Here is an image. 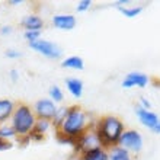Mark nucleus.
Segmentation results:
<instances>
[{
  "mask_svg": "<svg viewBox=\"0 0 160 160\" xmlns=\"http://www.w3.org/2000/svg\"><path fill=\"white\" fill-rule=\"evenodd\" d=\"M95 130L99 134V138L102 141V147L109 150V148L118 146V140L125 131L124 122L115 117V115H105L96 121Z\"/></svg>",
  "mask_w": 160,
  "mask_h": 160,
  "instance_id": "1",
  "label": "nucleus"
},
{
  "mask_svg": "<svg viewBox=\"0 0 160 160\" xmlns=\"http://www.w3.org/2000/svg\"><path fill=\"white\" fill-rule=\"evenodd\" d=\"M92 122L89 119V114L83 108H80L77 105L68 106V112L66 119L63 121L60 131L64 135H67L70 138L77 140L80 135L86 132L89 128H92Z\"/></svg>",
  "mask_w": 160,
  "mask_h": 160,
  "instance_id": "2",
  "label": "nucleus"
},
{
  "mask_svg": "<svg viewBox=\"0 0 160 160\" xmlns=\"http://www.w3.org/2000/svg\"><path fill=\"white\" fill-rule=\"evenodd\" d=\"M10 125L13 130L16 131L18 137H23V135H29L31 131L34 130L37 117L34 114V109H31L29 105L26 103H18L15 108L12 118H10Z\"/></svg>",
  "mask_w": 160,
  "mask_h": 160,
  "instance_id": "3",
  "label": "nucleus"
},
{
  "mask_svg": "<svg viewBox=\"0 0 160 160\" xmlns=\"http://www.w3.org/2000/svg\"><path fill=\"white\" fill-rule=\"evenodd\" d=\"M102 147V141L99 138V134L95 130V125L92 128H89L86 132L80 135L77 138V144H76V150L83 154L86 152H92V150H96V148Z\"/></svg>",
  "mask_w": 160,
  "mask_h": 160,
  "instance_id": "4",
  "label": "nucleus"
},
{
  "mask_svg": "<svg viewBox=\"0 0 160 160\" xmlns=\"http://www.w3.org/2000/svg\"><path fill=\"white\" fill-rule=\"evenodd\" d=\"M118 146L128 150L130 153H140L143 148V137L138 131L125 130L118 140Z\"/></svg>",
  "mask_w": 160,
  "mask_h": 160,
  "instance_id": "5",
  "label": "nucleus"
},
{
  "mask_svg": "<svg viewBox=\"0 0 160 160\" xmlns=\"http://www.w3.org/2000/svg\"><path fill=\"white\" fill-rule=\"evenodd\" d=\"M34 114L38 119H48V121H52L55 112H57V106H55V102H52L51 99H39V101L35 102L34 105Z\"/></svg>",
  "mask_w": 160,
  "mask_h": 160,
  "instance_id": "6",
  "label": "nucleus"
},
{
  "mask_svg": "<svg viewBox=\"0 0 160 160\" xmlns=\"http://www.w3.org/2000/svg\"><path fill=\"white\" fill-rule=\"evenodd\" d=\"M29 47L32 50L38 51L39 54L48 57V58L57 60L61 57V50H60V47L57 45V44H54V42L47 41V39H38V41H35V42H31Z\"/></svg>",
  "mask_w": 160,
  "mask_h": 160,
  "instance_id": "7",
  "label": "nucleus"
},
{
  "mask_svg": "<svg viewBox=\"0 0 160 160\" xmlns=\"http://www.w3.org/2000/svg\"><path fill=\"white\" fill-rule=\"evenodd\" d=\"M135 115L138 117V121L141 122L146 128H148V130H152V131L156 128V125L160 121V118L154 112H152L150 109H144V108H141L140 105L135 108Z\"/></svg>",
  "mask_w": 160,
  "mask_h": 160,
  "instance_id": "8",
  "label": "nucleus"
},
{
  "mask_svg": "<svg viewBox=\"0 0 160 160\" xmlns=\"http://www.w3.org/2000/svg\"><path fill=\"white\" fill-rule=\"evenodd\" d=\"M148 83V77L144 73H138V72H132L128 73L127 77L122 80V88L125 89H131V88H146Z\"/></svg>",
  "mask_w": 160,
  "mask_h": 160,
  "instance_id": "9",
  "label": "nucleus"
},
{
  "mask_svg": "<svg viewBox=\"0 0 160 160\" xmlns=\"http://www.w3.org/2000/svg\"><path fill=\"white\" fill-rule=\"evenodd\" d=\"M52 23L61 31H72L76 28L77 21L73 15H55L52 16Z\"/></svg>",
  "mask_w": 160,
  "mask_h": 160,
  "instance_id": "10",
  "label": "nucleus"
},
{
  "mask_svg": "<svg viewBox=\"0 0 160 160\" xmlns=\"http://www.w3.org/2000/svg\"><path fill=\"white\" fill-rule=\"evenodd\" d=\"M16 105L9 99H0V124L12 118L13 112H15Z\"/></svg>",
  "mask_w": 160,
  "mask_h": 160,
  "instance_id": "11",
  "label": "nucleus"
},
{
  "mask_svg": "<svg viewBox=\"0 0 160 160\" xmlns=\"http://www.w3.org/2000/svg\"><path fill=\"white\" fill-rule=\"evenodd\" d=\"M22 26L26 31H41L42 26H44V21L39 16L28 15V16H25L22 19Z\"/></svg>",
  "mask_w": 160,
  "mask_h": 160,
  "instance_id": "12",
  "label": "nucleus"
},
{
  "mask_svg": "<svg viewBox=\"0 0 160 160\" xmlns=\"http://www.w3.org/2000/svg\"><path fill=\"white\" fill-rule=\"evenodd\" d=\"M66 86H67L68 92L72 93V96L80 98L83 95V82L77 77H68L66 79Z\"/></svg>",
  "mask_w": 160,
  "mask_h": 160,
  "instance_id": "13",
  "label": "nucleus"
},
{
  "mask_svg": "<svg viewBox=\"0 0 160 160\" xmlns=\"http://www.w3.org/2000/svg\"><path fill=\"white\" fill-rule=\"evenodd\" d=\"M80 160H109V153L103 147L80 154Z\"/></svg>",
  "mask_w": 160,
  "mask_h": 160,
  "instance_id": "14",
  "label": "nucleus"
},
{
  "mask_svg": "<svg viewBox=\"0 0 160 160\" xmlns=\"http://www.w3.org/2000/svg\"><path fill=\"white\" fill-rule=\"evenodd\" d=\"M61 67H64V68H73V70H83L84 61H83V58H82V57H79V55H72V57H67L66 60H63Z\"/></svg>",
  "mask_w": 160,
  "mask_h": 160,
  "instance_id": "15",
  "label": "nucleus"
},
{
  "mask_svg": "<svg viewBox=\"0 0 160 160\" xmlns=\"http://www.w3.org/2000/svg\"><path fill=\"white\" fill-rule=\"evenodd\" d=\"M108 153H109V160H131V153L119 146L109 148Z\"/></svg>",
  "mask_w": 160,
  "mask_h": 160,
  "instance_id": "16",
  "label": "nucleus"
},
{
  "mask_svg": "<svg viewBox=\"0 0 160 160\" xmlns=\"http://www.w3.org/2000/svg\"><path fill=\"white\" fill-rule=\"evenodd\" d=\"M67 112H68V108H66V106H61V108L57 109L54 118H52V121H51V124H52L57 130H60V127H61L63 121L66 119V117H67Z\"/></svg>",
  "mask_w": 160,
  "mask_h": 160,
  "instance_id": "17",
  "label": "nucleus"
},
{
  "mask_svg": "<svg viewBox=\"0 0 160 160\" xmlns=\"http://www.w3.org/2000/svg\"><path fill=\"white\" fill-rule=\"evenodd\" d=\"M50 127H51V121H48V119H38L37 118V122H35V127H34V130L35 132H38V134H45L47 131L50 130Z\"/></svg>",
  "mask_w": 160,
  "mask_h": 160,
  "instance_id": "18",
  "label": "nucleus"
},
{
  "mask_svg": "<svg viewBox=\"0 0 160 160\" xmlns=\"http://www.w3.org/2000/svg\"><path fill=\"white\" fill-rule=\"evenodd\" d=\"M119 12L125 18H135L143 12V6H134V8H119Z\"/></svg>",
  "mask_w": 160,
  "mask_h": 160,
  "instance_id": "19",
  "label": "nucleus"
},
{
  "mask_svg": "<svg viewBox=\"0 0 160 160\" xmlns=\"http://www.w3.org/2000/svg\"><path fill=\"white\" fill-rule=\"evenodd\" d=\"M16 131L12 125H2L0 127V140H9L12 137H16Z\"/></svg>",
  "mask_w": 160,
  "mask_h": 160,
  "instance_id": "20",
  "label": "nucleus"
},
{
  "mask_svg": "<svg viewBox=\"0 0 160 160\" xmlns=\"http://www.w3.org/2000/svg\"><path fill=\"white\" fill-rule=\"evenodd\" d=\"M50 98L52 102H61L64 99V95H63V92H61V89L54 84V86L50 88Z\"/></svg>",
  "mask_w": 160,
  "mask_h": 160,
  "instance_id": "21",
  "label": "nucleus"
},
{
  "mask_svg": "<svg viewBox=\"0 0 160 160\" xmlns=\"http://www.w3.org/2000/svg\"><path fill=\"white\" fill-rule=\"evenodd\" d=\"M25 39H28V42H35L38 41L39 37H41V31H25V34H23Z\"/></svg>",
  "mask_w": 160,
  "mask_h": 160,
  "instance_id": "22",
  "label": "nucleus"
},
{
  "mask_svg": "<svg viewBox=\"0 0 160 160\" xmlns=\"http://www.w3.org/2000/svg\"><path fill=\"white\" fill-rule=\"evenodd\" d=\"M90 6H92V0H80L79 3H77L76 9H77V12H86V10L90 9Z\"/></svg>",
  "mask_w": 160,
  "mask_h": 160,
  "instance_id": "23",
  "label": "nucleus"
},
{
  "mask_svg": "<svg viewBox=\"0 0 160 160\" xmlns=\"http://www.w3.org/2000/svg\"><path fill=\"white\" fill-rule=\"evenodd\" d=\"M13 147V143L9 140H0V152H6Z\"/></svg>",
  "mask_w": 160,
  "mask_h": 160,
  "instance_id": "24",
  "label": "nucleus"
},
{
  "mask_svg": "<svg viewBox=\"0 0 160 160\" xmlns=\"http://www.w3.org/2000/svg\"><path fill=\"white\" fill-rule=\"evenodd\" d=\"M21 55L22 54L16 50H8L6 51V57H8V58H18V57H21Z\"/></svg>",
  "mask_w": 160,
  "mask_h": 160,
  "instance_id": "25",
  "label": "nucleus"
},
{
  "mask_svg": "<svg viewBox=\"0 0 160 160\" xmlns=\"http://www.w3.org/2000/svg\"><path fill=\"white\" fill-rule=\"evenodd\" d=\"M140 106L144 108V109H150V108H152V103H150V102H148L144 96H141L140 98Z\"/></svg>",
  "mask_w": 160,
  "mask_h": 160,
  "instance_id": "26",
  "label": "nucleus"
},
{
  "mask_svg": "<svg viewBox=\"0 0 160 160\" xmlns=\"http://www.w3.org/2000/svg\"><path fill=\"white\" fill-rule=\"evenodd\" d=\"M31 141H41V140H44V135L42 134H38V132H35V131H31Z\"/></svg>",
  "mask_w": 160,
  "mask_h": 160,
  "instance_id": "27",
  "label": "nucleus"
},
{
  "mask_svg": "<svg viewBox=\"0 0 160 160\" xmlns=\"http://www.w3.org/2000/svg\"><path fill=\"white\" fill-rule=\"evenodd\" d=\"M12 32V26H2V29H0V34H3V35H6V34H10Z\"/></svg>",
  "mask_w": 160,
  "mask_h": 160,
  "instance_id": "28",
  "label": "nucleus"
},
{
  "mask_svg": "<svg viewBox=\"0 0 160 160\" xmlns=\"http://www.w3.org/2000/svg\"><path fill=\"white\" fill-rule=\"evenodd\" d=\"M18 77H19V73H18V70H15V68H13V70H10V79H12L13 82H16Z\"/></svg>",
  "mask_w": 160,
  "mask_h": 160,
  "instance_id": "29",
  "label": "nucleus"
},
{
  "mask_svg": "<svg viewBox=\"0 0 160 160\" xmlns=\"http://www.w3.org/2000/svg\"><path fill=\"white\" fill-rule=\"evenodd\" d=\"M127 3H130V0H119V2H115L114 6H117V8H122V4H127Z\"/></svg>",
  "mask_w": 160,
  "mask_h": 160,
  "instance_id": "30",
  "label": "nucleus"
},
{
  "mask_svg": "<svg viewBox=\"0 0 160 160\" xmlns=\"http://www.w3.org/2000/svg\"><path fill=\"white\" fill-rule=\"evenodd\" d=\"M153 132H156V134H160V121H159V124L156 125V128L153 130Z\"/></svg>",
  "mask_w": 160,
  "mask_h": 160,
  "instance_id": "31",
  "label": "nucleus"
},
{
  "mask_svg": "<svg viewBox=\"0 0 160 160\" xmlns=\"http://www.w3.org/2000/svg\"><path fill=\"white\" fill-rule=\"evenodd\" d=\"M9 3L10 4H19V3H22V0H10Z\"/></svg>",
  "mask_w": 160,
  "mask_h": 160,
  "instance_id": "32",
  "label": "nucleus"
}]
</instances>
